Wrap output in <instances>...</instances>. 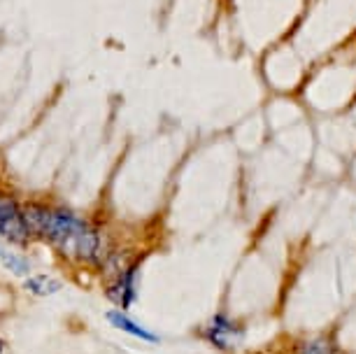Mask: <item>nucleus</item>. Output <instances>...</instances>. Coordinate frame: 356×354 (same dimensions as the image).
<instances>
[{"label":"nucleus","instance_id":"obj_2","mask_svg":"<svg viewBox=\"0 0 356 354\" xmlns=\"http://www.w3.org/2000/svg\"><path fill=\"white\" fill-rule=\"evenodd\" d=\"M0 236L17 245H26L31 238L29 226L24 222V212L10 196H0Z\"/></svg>","mask_w":356,"mask_h":354},{"label":"nucleus","instance_id":"obj_3","mask_svg":"<svg viewBox=\"0 0 356 354\" xmlns=\"http://www.w3.org/2000/svg\"><path fill=\"white\" fill-rule=\"evenodd\" d=\"M205 338L210 340L214 347L219 350H233L243 343L245 333H243V326L231 322L226 315H214L210 319V324L205 326Z\"/></svg>","mask_w":356,"mask_h":354},{"label":"nucleus","instance_id":"obj_7","mask_svg":"<svg viewBox=\"0 0 356 354\" xmlns=\"http://www.w3.org/2000/svg\"><path fill=\"white\" fill-rule=\"evenodd\" d=\"M26 291L33 293V296H54V293L61 291V282L56 277H49V275H33L26 280Z\"/></svg>","mask_w":356,"mask_h":354},{"label":"nucleus","instance_id":"obj_10","mask_svg":"<svg viewBox=\"0 0 356 354\" xmlns=\"http://www.w3.org/2000/svg\"><path fill=\"white\" fill-rule=\"evenodd\" d=\"M3 350H5V343H3V340H0V354H3Z\"/></svg>","mask_w":356,"mask_h":354},{"label":"nucleus","instance_id":"obj_4","mask_svg":"<svg viewBox=\"0 0 356 354\" xmlns=\"http://www.w3.org/2000/svg\"><path fill=\"white\" fill-rule=\"evenodd\" d=\"M107 298L119 308H129L136 300V266L126 264L122 271L114 273V280L107 287Z\"/></svg>","mask_w":356,"mask_h":354},{"label":"nucleus","instance_id":"obj_6","mask_svg":"<svg viewBox=\"0 0 356 354\" xmlns=\"http://www.w3.org/2000/svg\"><path fill=\"white\" fill-rule=\"evenodd\" d=\"M22 212H24V222H26V226H29L31 236H42L51 210L44 208V205H40V203H29Z\"/></svg>","mask_w":356,"mask_h":354},{"label":"nucleus","instance_id":"obj_8","mask_svg":"<svg viewBox=\"0 0 356 354\" xmlns=\"http://www.w3.org/2000/svg\"><path fill=\"white\" fill-rule=\"evenodd\" d=\"M0 264H3L8 271L15 273V275H29V273H31L29 259H24V257L15 255V252H10L5 245H0Z\"/></svg>","mask_w":356,"mask_h":354},{"label":"nucleus","instance_id":"obj_1","mask_svg":"<svg viewBox=\"0 0 356 354\" xmlns=\"http://www.w3.org/2000/svg\"><path fill=\"white\" fill-rule=\"evenodd\" d=\"M42 238L49 240L63 257L75 262L100 264L105 257L100 233L70 210H51Z\"/></svg>","mask_w":356,"mask_h":354},{"label":"nucleus","instance_id":"obj_9","mask_svg":"<svg viewBox=\"0 0 356 354\" xmlns=\"http://www.w3.org/2000/svg\"><path fill=\"white\" fill-rule=\"evenodd\" d=\"M298 354H335L328 338H312L298 345Z\"/></svg>","mask_w":356,"mask_h":354},{"label":"nucleus","instance_id":"obj_5","mask_svg":"<svg viewBox=\"0 0 356 354\" xmlns=\"http://www.w3.org/2000/svg\"><path fill=\"white\" fill-rule=\"evenodd\" d=\"M107 319H110V324L117 326L119 331H126V333H131V336H136V338L149 340V343H156V340H159V336H154V333L147 331L145 326L133 322V319L129 315H124L122 310H110V312H107Z\"/></svg>","mask_w":356,"mask_h":354}]
</instances>
